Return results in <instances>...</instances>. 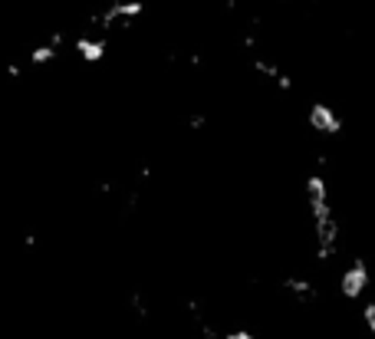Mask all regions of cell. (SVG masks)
<instances>
[{"label": "cell", "instance_id": "cell-1", "mask_svg": "<svg viewBox=\"0 0 375 339\" xmlns=\"http://www.w3.org/2000/svg\"><path fill=\"white\" fill-rule=\"evenodd\" d=\"M369 284H372V274H369V263H365V257H353V263L346 267L343 274H339V293L346 296V300H362L365 290H369Z\"/></svg>", "mask_w": 375, "mask_h": 339}, {"label": "cell", "instance_id": "cell-2", "mask_svg": "<svg viewBox=\"0 0 375 339\" xmlns=\"http://www.w3.org/2000/svg\"><path fill=\"white\" fill-rule=\"evenodd\" d=\"M306 122H310V129L316 132V135H326V139L343 132V116L332 109V106H326V102H313L310 112H306Z\"/></svg>", "mask_w": 375, "mask_h": 339}, {"label": "cell", "instance_id": "cell-3", "mask_svg": "<svg viewBox=\"0 0 375 339\" xmlns=\"http://www.w3.org/2000/svg\"><path fill=\"white\" fill-rule=\"evenodd\" d=\"M73 50H76V56H79L83 63H99V60H106L109 43H106V36H96V33H83V36H76Z\"/></svg>", "mask_w": 375, "mask_h": 339}, {"label": "cell", "instance_id": "cell-4", "mask_svg": "<svg viewBox=\"0 0 375 339\" xmlns=\"http://www.w3.org/2000/svg\"><path fill=\"white\" fill-rule=\"evenodd\" d=\"M303 191H306V201H329V181H326V175H320V172L306 175Z\"/></svg>", "mask_w": 375, "mask_h": 339}, {"label": "cell", "instance_id": "cell-5", "mask_svg": "<svg viewBox=\"0 0 375 339\" xmlns=\"http://www.w3.org/2000/svg\"><path fill=\"white\" fill-rule=\"evenodd\" d=\"M287 290L296 296V300H313V296H316V290H313V284L306 277H287Z\"/></svg>", "mask_w": 375, "mask_h": 339}, {"label": "cell", "instance_id": "cell-6", "mask_svg": "<svg viewBox=\"0 0 375 339\" xmlns=\"http://www.w3.org/2000/svg\"><path fill=\"white\" fill-rule=\"evenodd\" d=\"M56 60V46L53 43H43V46H36L30 53V63L33 66H46V63H53Z\"/></svg>", "mask_w": 375, "mask_h": 339}, {"label": "cell", "instance_id": "cell-7", "mask_svg": "<svg viewBox=\"0 0 375 339\" xmlns=\"http://www.w3.org/2000/svg\"><path fill=\"white\" fill-rule=\"evenodd\" d=\"M362 323H365V329H369V333L375 336V300L362 307Z\"/></svg>", "mask_w": 375, "mask_h": 339}, {"label": "cell", "instance_id": "cell-8", "mask_svg": "<svg viewBox=\"0 0 375 339\" xmlns=\"http://www.w3.org/2000/svg\"><path fill=\"white\" fill-rule=\"evenodd\" d=\"M224 339H257V336H254L250 329H231V333H227Z\"/></svg>", "mask_w": 375, "mask_h": 339}]
</instances>
